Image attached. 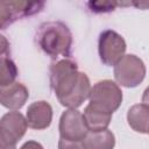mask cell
I'll return each mask as SVG.
<instances>
[{"label":"cell","instance_id":"cell-10","mask_svg":"<svg viewBox=\"0 0 149 149\" xmlns=\"http://www.w3.org/2000/svg\"><path fill=\"white\" fill-rule=\"evenodd\" d=\"M29 98L28 88L19 81H15L8 86H2L0 90V102L3 107L17 111L23 107Z\"/></svg>","mask_w":149,"mask_h":149},{"label":"cell","instance_id":"cell-1","mask_svg":"<svg viewBox=\"0 0 149 149\" xmlns=\"http://www.w3.org/2000/svg\"><path fill=\"white\" fill-rule=\"evenodd\" d=\"M50 85L62 106L77 109L88 99L91 83L86 73L78 71L77 63L64 58L50 66Z\"/></svg>","mask_w":149,"mask_h":149},{"label":"cell","instance_id":"cell-15","mask_svg":"<svg viewBox=\"0 0 149 149\" xmlns=\"http://www.w3.org/2000/svg\"><path fill=\"white\" fill-rule=\"evenodd\" d=\"M90 7H91V10L93 12H97V13H105V12H111L114 9V7L118 5V3H113V2H107V1H104V2H88L87 3Z\"/></svg>","mask_w":149,"mask_h":149},{"label":"cell","instance_id":"cell-14","mask_svg":"<svg viewBox=\"0 0 149 149\" xmlns=\"http://www.w3.org/2000/svg\"><path fill=\"white\" fill-rule=\"evenodd\" d=\"M1 78H0V86H8L15 83V78L17 76V68L15 63L8 57V55H1Z\"/></svg>","mask_w":149,"mask_h":149},{"label":"cell","instance_id":"cell-5","mask_svg":"<svg viewBox=\"0 0 149 149\" xmlns=\"http://www.w3.org/2000/svg\"><path fill=\"white\" fill-rule=\"evenodd\" d=\"M27 119L17 111L2 115L0 120V149H16V143L24 136Z\"/></svg>","mask_w":149,"mask_h":149},{"label":"cell","instance_id":"cell-2","mask_svg":"<svg viewBox=\"0 0 149 149\" xmlns=\"http://www.w3.org/2000/svg\"><path fill=\"white\" fill-rule=\"evenodd\" d=\"M36 42L44 54L56 59L69 58L72 51V33L61 21L43 22L36 30Z\"/></svg>","mask_w":149,"mask_h":149},{"label":"cell","instance_id":"cell-7","mask_svg":"<svg viewBox=\"0 0 149 149\" xmlns=\"http://www.w3.org/2000/svg\"><path fill=\"white\" fill-rule=\"evenodd\" d=\"M58 130L59 137L68 141H83L90 132L84 115L77 109H68L62 113Z\"/></svg>","mask_w":149,"mask_h":149},{"label":"cell","instance_id":"cell-16","mask_svg":"<svg viewBox=\"0 0 149 149\" xmlns=\"http://www.w3.org/2000/svg\"><path fill=\"white\" fill-rule=\"evenodd\" d=\"M58 149H85L83 141H68L59 137Z\"/></svg>","mask_w":149,"mask_h":149},{"label":"cell","instance_id":"cell-9","mask_svg":"<svg viewBox=\"0 0 149 149\" xmlns=\"http://www.w3.org/2000/svg\"><path fill=\"white\" fill-rule=\"evenodd\" d=\"M26 119L28 127L37 130L48 128L52 121V107L44 100L35 101L28 106Z\"/></svg>","mask_w":149,"mask_h":149},{"label":"cell","instance_id":"cell-18","mask_svg":"<svg viewBox=\"0 0 149 149\" xmlns=\"http://www.w3.org/2000/svg\"><path fill=\"white\" fill-rule=\"evenodd\" d=\"M142 104L149 106V86L144 90V92L142 94Z\"/></svg>","mask_w":149,"mask_h":149},{"label":"cell","instance_id":"cell-6","mask_svg":"<svg viewBox=\"0 0 149 149\" xmlns=\"http://www.w3.org/2000/svg\"><path fill=\"white\" fill-rule=\"evenodd\" d=\"M127 49L125 38L115 30H104L99 35L98 52L100 61L107 66H114L123 56Z\"/></svg>","mask_w":149,"mask_h":149},{"label":"cell","instance_id":"cell-4","mask_svg":"<svg viewBox=\"0 0 149 149\" xmlns=\"http://www.w3.org/2000/svg\"><path fill=\"white\" fill-rule=\"evenodd\" d=\"M146 65L135 55H125L114 65V78L121 86L132 88L139 86L146 77Z\"/></svg>","mask_w":149,"mask_h":149},{"label":"cell","instance_id":"cell-11","mask_svg":"<svg viewBox=\"0 0 149 149\" xmlns=\"http://www.w3.org/2000/svg\"><path fill=\"white\" fill-rule=\"evenodd\" d=\"M83 115L90 132H100L107 129L112 120V113L100 109L91 104L85 107Z\"/></svg>","mask_w":149,"mask_h":149},{"label":"cell","instance_id":"cell-17","mask_svg":"<svg viewBox=\"0 0 149 149\" xmlns=\"http://www.w3.org/2000/svg\"><path fill=\"white\" fill-rule=\"evenodd\" d=\"M20 149H44L43 146L40 143V142H36V141H27L24 142Z\"/></svg>","mask_w":149,"mask_h":149},{"label":"cell","instance_id":"cell-8","mask_svg":"<svg viewBox=\"0 0 149 149\" xmlns=\"http://www.w3.org/2000/svg\"><path fill=\"white\" fill-rule=\"evenodd\" d=\"M1 29L12 24L14 21L36 14L42 10V1H2L1 2Z\"/></svg>","mask_w":149,"mask_h":149},{"label":"cell","instance_id":"cell-3","mask_svg":"<svg viewBox=\"0 0 149 149\" xmlns=\"http://www.w3.org/2000/svg\"><path fill=\"white\" fill-rule=\"evenodd\" d=\"M122 98L123 97L120 86L109 79H104L95 83L91 87L88 95L91 105L112 114L120 107Z\"/></svg>","mask_w":149,"mask_h":149},{"label":"cell","instance_id":"cell-12","mask_svg":"<svg viewBox=\"0 0 149 149\" xmlns=\"http://www.w3.org/2000/svg\"><path fill=\"white\" fill-rule=\"evenodd\" d=\"M129 127L141 134H149V106L144 104L133 105L127 112Z\"/></svg>","mask_w":149,"mask_h":149},{"label":"cell","instance_id":"cell-13","mask_svg":"<svg viewBox=\"0 0 149 149\" xmlns=\"http://www.w3.org/2000/svg\"><path fill=\"white\" fill-rule=\"evenodd\" d=\"M83 143L85 149H113L115 146V136L108 129L88 132Z\"/></svg>","mask_w":149,"mask_h":149}]
</instances>
